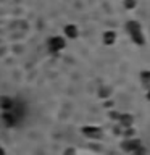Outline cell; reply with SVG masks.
Returning <instances> with one entry per match:
<instances>
[{
    "mask_svg": "<svg viewBox=\"0 0 150 155\" xmlns=\"http://www.w3.org/2000/svg\"><path fill=\"white\" fill-rule=\"evenodd\" d=\"M65 39L60 37V36H57V37H50L48 39V42H47V47H48V50L50 52H60L61 48H65Z\"/></svg>",
    "mask_w": 150,
    "mask_h": 155,
    "instance_id": "cell-1",
    "label": "cell"
},
{
    "mask_svg": "<svg viewBox=\"0 0 150 155\" xmlns=\"http://www.w3.org/2000/svg\"><path fill=\"white\" fill-rule=\"evenodd\" d=\"M2 121L8 126V128H11V126H16V124H18V113H15L13 110L3 111V113H2Z\"/></svg>",
    "mask_w": 150,
    "mask_h": 155,
    "instance_id": "cell-2",
    "label": "cell"
},
{
    "mask_svg": "<svg viewBox=\"0 0 150 155\" xmlns=\"http://www.w3.org/2000/svg\"><path fill=\"white\" fill-rule=\"evenodd\" d=\"M0 108H2L3 111L13 110L15 108V100L11 99V97H8V95H2L0 97Z\"/></svg>",
    "mask_w": 150,
    "mask_h": 155,
    "instance_id": "cell-3",
    "label": "cell"
},
{
    "mask_svg": "<svg viewBox=\"0 0 150 155\" xmlns=\"http://www.w3.org/2000/svg\"><path fill=\"white\" fill-rule=\"evenodd\" d=\"M65 34H66V37H70V39H76L77 37V29H76L74 24H68L65 28Z\"/></svg>",
    "mask_w": 150,
    "mask_h": 155,
    "instance_id": "cell-4",
    "label": "cell"
},
{
    "mask_svg": "<svg viewBox=\"0 0 150 155\" xmlns=\"http://www.w3.org/2000/svg\"><path fill=\"white\" fill-rule=\"evenodd\" d=\"M82 133H84L86 136H89V137H99V136H100L99 128H84V129H82Z\"/></svg>",
    "mask_w": 150,
    "mask_h": 155,
    "instance_id": "cell-5",
    "label": "cell"
},
{
    "mask_svg": "<svg viewBox=\"0 0 150 155\" xmlns=\"http://www.w3.org/2000/svg\"><path fill=\"white\" fill-rule=\"evenodd\" d=\"M113 37H115L113 32H106V34H105V42H106V44H111V42H113Z\"/></svg>",
    "mask_w": 150,
    "mask_h": 155,
    "instance_id": "cell-6",
    "label": "cell"
},
{
    "mask_svg": "<svg viewBox=\"0 0 150 155\" xmlns=\"http://www.w3.org/2000/svg\"><path fill=\"white\" fill-rule=\"evenodd\" d=\"M65 155H74V150H73V149H68L66 152H65Z\"/></svg>",
    "mask_w": 150,
    "mask_h": 155,
    "instance_id": "cell-7",
    "label": "cell"
},
{
    "mask_svg": "<svg viewBox=\"0 0 150 155\" xmlns=\"http://www.w3.org/2000/svg\"><path fill=\"white\" fill-rule=\"evenodd\" d=\"M0 155H5V150H3L2 147H0Z\"/></svg>",
    "mask_w": 150,
    "mask_h": 155,
    "instance_id": "cell-8",
    "label": "cell"
}]
</instances>
